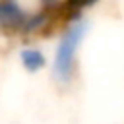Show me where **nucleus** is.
<instances>
[{
  "label": "nucleus",
  "mask_w": 124,
  "mask_h": 124,
  "mask_svg": "<svg viewBox=\"0 0 124 124\" xmlns=\"http://www.w3.org/2000/svg\"><path fill=\"white\" fill-rule=\"evenodd\" d=\"M87 33V21L79 16L66 21V27L62 29L54 56H52V79L60 87H68L76 78V60L78 50L81 46V41Z\"/></svg>",
  "instance_id": "1"
},
{
  "label": "nucleus",
  "mask_w": 124,
  "mask_h": 124,
  "mask_svg": "<svg viewBox=\"0 0 124 124\" xmlns=\"http://www.w3.org/2000/svg\"><path fill=\"white\" fill-rule=\"evenodd\" d=\"M29 14L31 12L25 10L19 0H0V31L21 35Z\"/></svg>",
  "instance_id": "2"
},
{
  "label": "nucleus",
  "mask_w": 124,
  "mask_h": 124,
  "mask_svg": "<svg viewBox=\"0 0 124 124\" xmlns=\"http://www.w3.org/2000/svg\"><path fill=\"white\" fill-rule=\"evenodd\" d=\"M19 60H21V66L27 72H31V74H37V72H41L46 66V58H45L43 50L37 48V46H33V45L23 46L19 50Z\"/></svg>",
  "instance_id": "3"
},
{
  "label": "nucleus",
  "mask_w": 124,
  "mask_h": 124,
  "mask_svg": "<svg viewBox=\"0 0 124 124\" xmlns=\"http://www.w3.org/2000/svg\"><path fill=\"white\" fill-rule=\"evenodd\" d=\"M66 0H39V8L41 10H46V12H56L60 16V8ZM62 19V17H60Z\"/></svg>",
  "instance_id": "4"
}]
</instances>
